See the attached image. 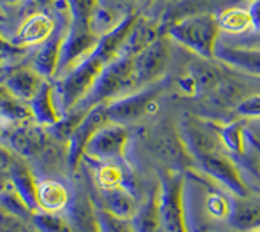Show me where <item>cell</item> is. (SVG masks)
I'll return each instance as SVG.
<instances>
[{
  "mask_svg": "<svg viewBox=\"0 0 260 232\" xmlns=\"http://www.w3.org/2000/svg\"><path fill=\"white\" fill-rule=\"evenodd\" d=\"M2 216H4V209H2V206H0V222H2Z\"/></svg>",
  "mask_w": 260,
  "mask_h": 232,
  "instance_id": "cell-34",
  "label": "cell"
},
{
  "mask_svg": "<svg viewBox=\"0 0 260 232\" xmlns=\"http://www.w3.org/2000/svg\"><path fill=\"white\" fill-rule=\"evenodd\" d=\"M216 20L220 28L225 32L243 34L251 30L250 14H248V9H243V7H227L216 14Z\"/></svg>",
  "mask_w": 260,
  "mask_h": 232,
  "instance_id": "cell-23",
  "label": "cell"
},
{
  "mask_svg": "<svg viewBox=\"0 0 260 232\" xmlns=\"http://www.w3.org/2000/svg\"><path fill=\"white\" fill-rule=\"evenodd\" d=\"M13 186H11V181H9V176H7L6 169L2 167V163H0V195L2 193H6L7 190H11Z\"/></svg>",
  "mask_w": 260,
  "mask_h": 232,
  "instance_id": "cell-32",
  "label": "cell"
},
{
  "mask_svg": "<svg viewBox=\"0 0 260 232\" xmlns=\"http://www.w3.org/2000/svg\"><path fill=\"white\" fill-rule=\"evenodd\" d=\"M128 143V130L123 125L106 123L101 127L85 148V155L91 160L113 162L125 155V148Z\"/></svg>",
  "mask_w": 260,
  "mask_h": 232,
  "instance_id": "cell-7",
  "label": "cell"
},
{
  "mask_svg": "<svg viewBox=\"0 0 260 232\" xmlns=\"http://www.w3.org/2000/svg\"><path fill=\"white\" fill-rule=\"evenodd\" d=\"M136 88V78H134V58L118 55L111 60L108 65L99 74L95 85L91 86L86 98L74 109V111L85 113L97 104H108V102L120 98Z\"/></svg>",
  "mask_w": 260,
  "mask_h": 232,
  "instance_id": "cell-2",
  "label": "cell"
},
{
  "mask_svg": "<svg viewBox=\"0 0 260 232\" xmlns=\"http://www.w3.org/2000/svg\"><path fill=\"white\" fill-rule=\"evenodd\" d=\"M43 85V78L34 69H16L9 72L6 79V88L9 90L11 95L25 102H32V98L36 97Z\"/></svg>",
  "mask_w": 260,
  "mask_h": 232,
  "instance_id": "cell-15",
  "label": "cell"
},
{
  "mask_svg": "<svg viewBox=\"0 0 260 232\" xmlns=\"http://www.w3.org/2000/svg\"><path fill=\"white\" fill-rule=\"evenodd\" d=\"M215 60L231 69L243 71L251 76H260V49L255 48H236L218 43Z\"/></svg>",
  "mask_w": 260,
  "mask_h": 232,
  "instance_id": "cell-12",
  "label": "cell"
},
{
  "mask_svg": "<svg viewBox=\"0 0 260 232\" xmlns=\"http://www.w3.org/2000/svg\"><path fill=\"white\" fill-rule=\"evenodd\" d=\"M206 208L216 218H227L229 209H231V201L225 199L223 195H209L206 201Z\"/></svg>",
  "mask_w": 260,
  "mask_h": 232,
  "instance_id": "cell-30",
  "label": "cell"
},
{
  "mask_svg": "<svg viewBox=\"0 0 260 232\" xmlns=\"http://www.w3.org/2000/svg\"><path fill=\"white\" fill-rule=\"evenodd\" d=\"M69 190L56 180H46L37 183V203L43 211H62L69 204Z\"/></svg>",
  "mask_w": 260,
  "mask_h": 232,
  "instance_id": "cell-21",
  "label": "cell"
},
{
  "mask_svg": "<svg viewBox=\"0 0 260 232\" xmlns=\"http://www.w3.org/2000/svg\"><path fill=\"white\" fill-rule=\"evenodd\" d=\"M32 223L37 232H74L72 223L67 218L43 209L32 213Z\"/></svg>",
  "mask_w": 260,
  "mask_h": 232,
  "instance_id": "cell-26",
  "label": "cell"
},
{
  "mask_svg": "<svg viewBox=\"0 0 260 232\" xmlns=\"http://www.w3.org/2000/svg\"><path fill=\"white\" fill-rule=\"evenodd\" d=\"M101 195H102V203H104V209H108L109 213L120 216V218H127V220L134 218L137 206H136V201H134V195L125 186L102 188Z\"/></svg>",
  "mask_w": 260,
  "mask_h": 232,
  "instance_id": "cell-20",
  "label": "cell"
},
{
  "mask_svg": "<svg viewBox=\"0 0 260 232\" xmlns=\"http://www.w3.org/2000/svg\"><path fill=\"white\" fill-rule=\"evenodd\" d=\"M185 180L181 173H166L158 185V208L162 232H186L185 206H183Z\"/></svg>",
  "mask_w": 260,
  "mask_h": 232,
  "instance_id": "cell-3",
  "label": "cell"
},
{
  "mask_svg": "<svg viewBox=\"0 0 260 232\" xmlns=\"http://www.w3.org/2000/svg\"><path fill=\"white\" fill-rule=\"evenodd\" d=\"M160 34L162 32H158L155 26L146 23V21H143L139 18V20L136 21V25L132 26V30L128 32V36L125 37V41H123V44H121L120 53H118V55L134 58V56L139 55L144 48L150 46Z\"/></svg>",
  "mask_w": 260,
  "mask_h": 232,
  "instance_id": "cell-19",
  "label": "cell"
},
{
  "mask_svg": "<svg viewBox=\"0 0 260 232\" xmlns=\"http://www.w3.org/2000/svg\"><path fill=\"white\" fill-rule=\"evenodd\" d=\"M136 232H162L160 222V208H158V186L150 193L148 201L141 208H137L132 218Z\"/></svg>",
  "mask_w": 260,
  "mask_h": 232,
  "instance_id": "cell-22",
  "label": "cell"
},
{
  "mask_svg": "<svg viewBox=\"0 0 260 232\" xmlns=\"http://www.w3.org/2000/svg\"><path fill=\"white\" fill-rule=\"evenodd\" d=\"M255 232H260V229H257V230H255Z\"/></svg>",
  "mask_w": 260,
  "mask_h": 232,
  "instance_id": "cell-35",
  "label": "cell"
},
{
  "mask_svg": "<svg viewBox=\"0 0 260 232\" xmlns=\"http://www.w3.org/2000/svg\"><path fill=\"white\" fill-rule=\"evenodd\" d=\"M199 165V169L204 174H208L209 178H213L220 185H223L225 188L231 190L234 195L238 197H248V188L246 183L243 181L238 165L221 151L211 155H204L193 160Z\"/></svg>",
  "mask_w": 260,
  "mask_h": 232,
  "instance_id": "cell-9",
  "label": "cell"
},
{
  "mask_svg": "<svg viewBox=\"0 0 260 232\" xmlns=\"http://www.w3.org/2000/svg\"><path fill=\"white\" fill-rule=\"evenodd\" d=\"M164 86L162 83H153L144 88L137 90V92L127 93L120 98H114L106 104V113L111 123L125 125L132 123V121L139 120L144 116L153 104H155L156 97L162 93Z\"/></svg>",
  "mask_w": 260,
  "mask_h": 232,
  "instance_id": "cell-5",
  "label": "cell"
},
{
  "mask_svg": "<svg viewBox=\"0 0 260 232\" xmlns=\"http://www.w3.org/2000/svg\"><path fill=\"white\" fill-rule=\"evenodd\" d=\"M171 53H173L171 39L162 32L150 46L134 56V78L137 88L158 83L171 62Z\"/></svg>",
  "mask_w": 260,
  "mask_h": 232,
  "instance_id": "cell-4",
  "label": "cell"
},
{
  "mask_svg": "<svg viewBox=\"0 0 260 232\" xmlns=\"http://www.w3.org/2000/svg\"><path fill=\"white\" fill-rule=\"evenodd\" d=\"M227 220L238 230H257L260 229V204L248 197H232Z\"/></svg>",
  "mask_w": 260,
  "mask_h": 232,
  "instance_id": "cell-13",
  "label": "cell"
},
{
  "mask_svg": "<svg viewBox=\"0 0 260 232\" xmlns=\"http://www.w3.org/2000/svg\"><path fill=\"white\" fill-rule=\"evenodd\" d=\"M30 111H32L36 123L41 127L51 128L62 120L58 109H56L55 97H53V85L44 81V85L41 86V90L30 102Z\"/></svg>",
  "mask_w": 260,
  "mask_h": 232,
  "instance_id": "cell-17",
  "label": "cell"
},
{
  "mask_svg": "<svg viewBox=\"0 0 260 232\" xmlns=\"http://www.w3.org/2000/svg\"><path fill=\"white\" fill-rule=\"evenodd\" d=\"M106 123H109L108 113H106V104H97L88 109V111H85V115L81 116V120L78 121V125H76L72 134L67 139L69 171H76V167L79 165V160L85 155L88 141Z\"/></svg>",
  "mask_w": 260,
  "mask_h": 232,
  "instance_id": "cell-6",
  "label": "cell"
},
{
  "mask_svg": "<svg viewBox=\"0 0 260 232\" xmlns=\"http://www.w3.org/2000/svg\"><path fill=\"white\" fill-rule=\"evenodd\" d=\"M181 138L193 160L204 155L218 153L223 146L216 125L193 116H186L181 121Z\"/></svg>",
  "mask_w": 260,
  "mask_h": 232,
  "instance_id": "cell-8",
  "label": "cell"
},
{
  "mask_svg": "<svg viewBox=\"0 0 260 232\" xmlns=\"http://www.w3.org/2000/svg\"><path fill=\"white\" fill-rule=\"evenodd\" d=\"M69 21L78 25H91L99 9V0H63ZM93 26V25H91Z\"/></svg>",
  "mask_w": 260,
  "mask_h": 232,
  "instance_id": "cell-24",
  "label": "cell"
},
{
  "mask_svg": "<svg viewBox=\"0 0 260 232\" xmlns=\"http://www.w3.org/2000/svg\"><path fill=\"white\" fill-rule=\"evenodd\" d=\"M97 230L99 232H136L132 220L120 218V216L109 213L108 209H97Z\"/></svg>",
  "mask_w": 260,
  "mask_h": 232,
  "instance_id": "cell-27",
  "label": "cell"
},
{
  "mask_svg": "<svg viewBox=\"0 0 260 232\" xmlns=\"http://www.w3.org/2000/svg\"><path fill=\"white\" fill-rule=\"evenodd\" d=\"M56 26V21L53 20L49 14L44 13H36L26 20V23L21 26L20 34L16 37V43L14 44H21V46H26V44H41L48 39L53 34Z\"/></svg>",
  "mask_w": 260,
  "mask_h": 232,
  "instance_id": "cell-18",
  "label": "cell"
},
{
  "mask_svg": "<svg viewBox=\"0 0 260 232\" xmlns=\"http://www.w3.org/2000/svg\"><path fill=\"white\" fill-rule=\"evenodd\" d=\"M69 25L56 23L53 34L44 41V43L37 44V49L34 53V71L41 76V78H55L58 72L60 63V53H62V44L67 34Z\"/></svg>",
  "mask_w": 260,
  "mask_h": 232,
  "instance_id": "cell-11",
  "label": "cell"
},
{
  "mask_svg": "<svg viewBox=\"0 0 260 232\" xmlns=\"http://www.w3.org/2000/svg\"><path fill=\"white\" fill-rule=\"evenodd\" d=\"M9 143L16 150V153L25 157H36L48 148V138L41 130V125L39 127L21 125L9 136Z\"/></svg>",
  "mask_w": 260,
  "mask_h": 232,
  "instance_id": "cell-16",
  "label": "cell"
},
{
  "mask_svg": "<svg viewBox=\"0 0 260 232\" xmlns=\"http://www.w3.org/2000/svg\"><path fill=\"white\" fill-rule=\"evenodd\" d=\"M248 14H250L251 30L260 32V0H251L248 6Z\"/></svg>",
  "mask_w": 260,
  "mask_h": 232,
  "instance_id": "cell-31",
  "label": "cell"
},
{
  "mask_svg": "<svg viewBox=\"0 0 260 232\" xmlns=\"http://www.w3.org/2000/svg\"><path fill=\"white\" fill-rule=\"evenodd\" d=\"M0 163H2L7 176H9L13 190L20 195V199L25 203V206L32 213L39 211V203H37V183L28 167H26L14 153L7 151L6 148H0Z\"/></svg>",
  "mask_w": 260,
  "mask_h": 232,
  "instance_id": "cell-10",
  "label": "cell"
},
{
  "mask_svg": "<svg viewBox=\"0 0 260 232\" xmlns=\"http://www.w3.org/2000/svg\"><path fill=\"white\" fill-rule=\"evenodd\" d=\"M246 141L251 144V146L255 148V151L260 155V139L257 138V136L253 134V132H250V130H246Z\"/></svg>",
  "mask_w": 260,
  "mask_h": 232,
  "instance_id": "cell-33",
  "label": "cell"
},
{
  "mask_svg": "<svg viewBox=\"0 0 260 232\" xmlns=\"http://www.w3.org/2000/svg\"><path fill=\"white\" fill-rule=\"evenodd\" d=\"M221 144L234 155H244L246 151V130L241 123H229L223 127H218Z\"/></svg>",
  "mask_w": 260,
  "mask_h": 232,
  "instance_id": "cell-25",
  "label": "cell"
},
{
  "mask_svg": "<svg viewBox=\"0 0 260 232\" xmlns=\"http://www.w3.org/2000/svg\"><path fill=\"white\" fill-rule=\"evenodd\" d=\"M156 150L164 155L169 162H173L174 165L181 167L186 163H192V155L186 150V144L183 141L181 134H178V130L171 127H166L156 134L155 138Z\"/></svg>",
  "mask_w": 260,
  "mask_h": 232,
  "instance_id": "cell-14",
  "label": "cell"
},
{
  "mask_svg": "<svg viewBox=\"0 0 260 232\" xmlns=\"http://www.w3.org/2000/svg\"><path fill=\"white\" fill-rule=\"evenodd\" d=\"M234 109L239 116L260 118V95H246Z\"/></svg>",
  "mask_w": 260,
  "mask_h": 232,
  "instance_id": "cell-29",
  "label": "cell"
},
{
  "mask_svg": "<svg viewBox=\"0 0 260 232\" xmlns=\"http://www.w3.org/2000/svg\"><path fill=\"white\" fill-rule=\"evenodd\" d=\"M99 186L102 188H113V186H125V174L121 167L114 162H102L99 167L97 174H95Z\"/></svg>",
  "mask_w": 260,
  "mask_h": 232,
  "instance_id": "cell-28",
  "label": "cell"
},
{
  "mask_svg": "<svg viewBox=\"0 0 260 232\" xmlns=\"http://www.w3.org/2000/svg\"><path fill=\"white\" fill-rule=\"evenodd\" d=\"M220 25L216 14L208 11L185 14L166 23V34L183 48L190 49L202 60H215L216 46L220 43Z\"/></svg>",
  "mask_w": 260,
  "mask_h": 232,
  "instance_id": "cell-1",
  "label": "cell"
}]
</instances>
